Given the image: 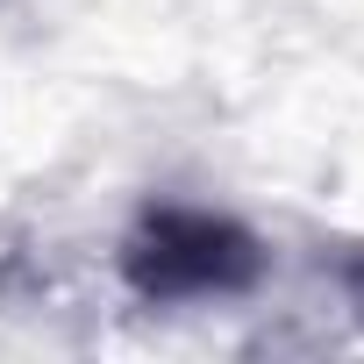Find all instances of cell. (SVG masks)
<instances>
[{"instance_id": "1", "label": "cell", "mask_w": 364, "mask_h": 364, "mask_svg": "<svg viewBox=\"0 0 364 364\" xmlns=\"http://www.w3.org/2000/svg\"><path fill=\"white\" fill-rule=\"evenodd\" d=\"M129 279L150 300H193V293H236L257 279V250L243 229L215 222V215H150L136 250H129Z\"/></svg>"}]
</instances>
